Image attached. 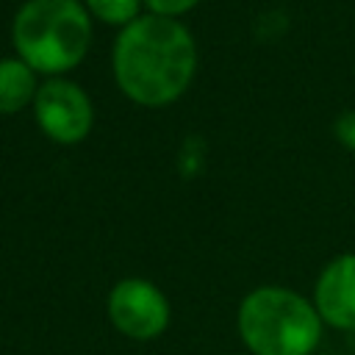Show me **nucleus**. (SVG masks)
I'll use <instances>...</instances> for the list:
<instances>
[{
	"label": "nucleus",
	"mask_w": 355,
	"mask_h": 355,
	"mask_svg": "<svg viewBox=\"0 0 355 355\" xmlns=\"http://www.w3.org/2000/svg\"><path fill=\"white\" fill-rule=\"evenodd\" d=\"M116 89L141 108L178 103L197 75V42L180 19L141 14L119 28L111 47Z\"/></svg>",
	"instance_id": "obj_1"
},
{
	"label": "nucleus",
	"mask_w": 355,
	"mask_h": 355,
	"mask_svg": "<svg viewBox=\"0 0 355 355\" xmlns=\"http://www.w3.org/2000/svg\"><path fill=\"white\" fill-rule=\"evenodd\" d=\"M94 19L80 0H25L11 19L14 55L39 78H61L83 64Z\"/></svg>",
	"instance_id": "obj_2"
},
{
	"label": "nucleus",
	"mask_w": 355,
	"mask_h": 355,
	"mask_svg": "<svg viewBox=\"0 0 355 355\" xmlns=\"http://www.w3.org/2000/svg\"><path fill=\"white\" fill-rule=\"evenodd\" d=\"M236 330L252 355H313L324 322L311 297L286 286H258L241 297Z\"/></svg>",
	"instance_id": "obj_3"
},
{
	"label": "nucleus",
	"mask_w": 355,
	"mask_h": 355,
	"mask_svg": "<svg viewBox=\"0 0 355 355\" xmlns=\"http://www.w3.org/2000/svg\"><path fill=\"white\" fill-rule=\"evenodd\" d=\"M33 119L39 130L61 147L80 144L94 128V103L72 78H44L33 97Z\"/></svg>",
	"instance_id": "obj_4"
},
{
	"label": "nucleus",
	"mask_w": 355,
	"mask_h": 355,
	"mask_svg": "<svg viewBox=\"0 0 355 355\" xmlns=\"http://www.w3.org/2000/svg\"><path fill=\"white\" fill-rule=\"evenodd\" d=\"M105 311L114 330L130 341H153L164 336L172 322V305L161 286L139 275L122 277L111 286Z\"/></svg>",
	"instance_id": "obj_5"
},
{
	"label": "nucleus",
	"mask_w": 355,
	"mask_h": 355,
	"mask_svg": "<svg viewBox=\"0 0 355 355\" xmlns=\"http://www.w3.org/2000/svg\"><path fill=\"white\" fill-rule=\"evenodd\" d=\"M311 300L324 327L355 330V252H341L322 266Z\"/></svg>",
	"instance_id": "obj_6"
},
{
	"label": "nucleus",
	"mask_w": 355,
	"mask_h": 355,
	"mask_svg": "<svg viewBox=\"0 0 355 355\" xmlns=\"http://www.w3.org/2000/svg\"><path fill=\"white\" fill-rule=\"evenodd\" d=\"M39 75L19 55L0 58V114H19L33 105Z\"/></svg>",
	"instance_id": "obj_7"
},
{
	"label": "nucleus",
	"mask_w": 355,
	"mask_h": 355,
	"mask_svg": "<svg viewBox=\"0 0 355 355\" xmlns=\"http://www.w3.org/2000/svg\"><path fill=\"white\" fill-rule=\"evenodd\" d=\"M80 3L86 6L92 19L114 28H125L144 14V0H80Z\"/></svg>",
	"instance_id": "obj_8"
},
{
	"label": "nucleus",
	"mask_w": 355,
	"mask_h": 355,
	"mask_svg": "<svg viewBox=\"0 0 355 355\" xmlns=\"http://www.w3.org/2000/svg\"><path fill=\"white\" fill-rule=\"evenodd\" d=\"M197 6H200V0H144V11L147 14L169 17V19H180Z\"/></svg>",
	"instance_id": "obj_9"
},
{
	"label": "nucleus",
	"mask_w": 355,
	"mask_h": 355,
	"mask_svg": "<svg viewBox=\"0 0 355 355\" xmlns=\"http://www.w3.org/2000/svg\"><path fill=\"white\" fill-rule=\"evenodd\" d=\"M333 136L344 150L355 153V111H344L333 122Z\"/></svg>",
	"instance_id": "obj_10"
}]
</instances>
